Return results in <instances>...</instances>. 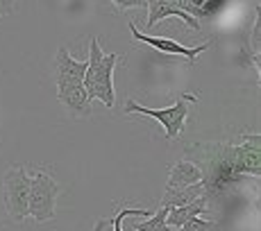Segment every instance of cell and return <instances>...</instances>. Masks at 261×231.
<instances>
[{
	"instance_id": "cell-1",
	"label": "cell",
	"mask_w": 261,
	"mask_h": 231,
	"mask_svg": "<svg viewBox=\"0 0 261 231\" xmlns=\"http://www.w3.org/2000/svg\"><path fill=\"white\" fill-rule=\"evenodd\" d=\"M184 159L202 170L207 199H216L241 179L261 175V136L241 134L234 143H195L189 145Z\"/></svg>"
},
{
	"instance_id": "cell-2",
	"label": "cell",
	"mask_w": 261,
	"mask_h": 231,
	"mask_svg": "<svg viewBox=\"0 0 261 231\" xmlns=\"http://www.w3.org/2000/svg\"><path fill=\"white\" fill-rule=\"evenodd\" d=\"M120 62L118 54H105L100 48L98 37H91L89 41V59L87 70L82 77V86L87 95L93 100H100L107 109H114L116 104V89H114V70Z\"/></svg>"
},
{
	"instance_id": "cell-3",
	"label": "cell",
	"mask_w": 261,
	"mask_h": 231,
	"mask_svg": "<svg viewBox=\"0 0 261 231\" xmlns=\"http://www.w3.org/2000/svg\"><path fill=\"white\" fill-rule=\"evenodd\" d=\"M195 102H198V98H195L193 93H184L175 104L164 107V109H150V107H143V104L134 102V100H127V102H125V113L127 115L129 113L150 115V118H154L164 127V134H166L168 140H177L182 127L187 125L191 104H195Z\"/></svg>"
},
{
	"instance_id": "cell-4",
	"label": "cell",
	"mask_w": 261,
	"mask_h": 231,
	"mask_svg": "<svg viewBox=\"0 0 261 231\" xmlns=\"http://www.w3.org/2000/svg\"><path fill=\"white\" fill-rule=\"evenodd\" d=\"M59 186L46 170H37L30 177V202H28V218L37 222H48L55 218L57 211Z\"/></svg>"
},
{
	"instance_id": "cell-5",
	"label": "cell",
	"mask_w": 261,
	"mask_h": 231,
	"mask_svg": "<svg viewBox=\"0 0 261 231\" xmlns=\"http://www.w3.org/2000/svg\"><path fill=\"white\" fill-rule=\"evenodd\" d=\"M5 193V209L14 222H23L28 218V202H30V175L23 165H14L5 172L3 179Z\"/></svg>"
},
{
	"instance_id": "cell-6",
	"label": "cell",
	"mask_w": 261,
	"mask_h": 231,
	"mask_svg": "<svg viewBox=\"0 0 261 231\" xmlns=\"http://www.w3.org/2000/svg\"><path fill=\"white\" fill-rule=\"evenodd\" d=\"M129 30H132V37L137 39V41L148 43V46H152L154 50H159V52H164V54H177V57H184L189 62V66H195V57L212 46V41H207V43H202V46L187 48V46H182V43H177L175 39H168V37H150V34L139 32L134 21H129Z\"/></svg>"
},
{
	"instance_id": "cell-7",
	"label": "cell",
	"mask_w": 261,
	"mask_h": 231,
	"mask_svg": "<svg viewBox=\"0 0 261 231\" xmlns=\"http://www.w3.org/2000/svg\"><path fill=\"white\" fill-rule=\"evenodd\" d=\"M57 100L73 118H89L91 115V98L84 91L82 82L57 84Z\"/></svg>"
},
{
	"instance_id": "cell-8",
	"label": "cell",
	"mask_w": 261,
	"mask_h": 231,
	"mask_svg": "<svg viewBox=\"0 0 261 231\" xmlns=\"http://www.w3.org/2000/svg\"><path fill=\"white\" fill-rule=\"evenodd\" d=\"M179 18L187 27H191L193 32H200V21L198 18H193L191 14H187L184 9H179L177 5L173 3V0H148V23H145V27H148V32L154 27L159 21H164V18Z\"/></svg>"
},
{
	"instance_id": "cell-9",
	"label": "cell",
	"mask_w": 261,
	"mask_h": 231,
	"mask_svg": "<svg viewBox=\"0 0 261 231\" xmlns=\"http://www.w3.org/2000/svg\"><path fill=\"white\" fill-rule=\"evenodd\" d=\"M87 62H77L71 57L68 48H59L55 54V84H68V82H82Z\"/></svg>"
},
{
	"instance_id": "cell-10",
	"label": "cell",
	"mask_w": 261,
	"mask_h": 231,
	"mask_svg": "<svg viewBox=\"0 0 261 231\" xmlns=\"http://www.w3.org/2000/svg\"><path fill=\"white\" fill-rule=\"evenodd\" d=\"M200 195H204V184L202 182L191 184V186H166L164 197H162V207H166V209L182 207V204L200 197Z\"/></svg>"
},
{
	"instance_id": "cell-11",
	"label": "cell",
	"mask_w": 261,
	"mask_h": 231,
	"mask_svg": "<svg viewBox=\"0 0 261 231\" xmlns=\"http://www.w3.org/2000/svg\"><path fill=\"white\" fill-rule=\"evenodd\" d=\"M207 207H209L207 195H200V197L191 199V202L182 204V207L170 209L168 213H166V224H168L170 229H177L179 224H184L187 220L195 218V215H200V213H204V209H207Z\"/></svg>"
},
{
	"instance_id": "cell-12",
	"label": "cell",
	"mask_w": 261,
	"mask_h": 231,
	"mask_svg": "<svg viewBox=\"0 0 261 231\" xmlns=\"http://www.w3.org/2000/svg\"><path fill=\"white\" fill-rule=\"evenodd\" d=\"M198 182H202V170L191 161V159H179V161L170 168L166 186H191Z\"/></svg>"
},
{
	"instance_id": "cell-13",
	"label": "cell",
	"mask_w": 261,
	"mask_h": 231,
	"mask_svg": "<svg viewBox=\"0 0 261 231\" xmlns=\"http://www.w3.org/2000/svg\"><path fill=\"white\" fill-rule=\"evenodd\" d=\"M227 0H179V9H184L193 18H209L218 12Z\"/></svg>"
},
{
	"instance_id": "cell-14",
	"label": "cell",
	"mask_w": 261,
	"mask_h": 231,
	"mask_svg": "<svg viewBox=\"0 0 261 231\" xmlns=\"http://www.w3.org/2000/svg\"><path fill=\"white\" fill-rule=\"evenodd\" d=\"M259 32H261V16H259V7H257V16H254V23L250 27V34H248V52L250 57V64H252L254 70H259V64H261V52H259Z\"/></svg>"
},
{
	"instance_id": "cell-15",
	"label": "cell",
	"mask_w": 261,
	"mask_h": 231,
	"mask_svg": "<svg viewBox=\"0 0 261 231\" xmlns=\"http://www.w3.org/2000/svg\"><path fill=\"white\" fill-rule=\"evenodd\" d=\"M168 211L170 209H166V207H159L152 215H148V220H145V222H137V224H134V231H173L166 224V213H168Z\"/></svg>"
},
{
	"instance_id": "cell-16",
	"label": "cell",
	"mask_w": 261,
	"mask_h": 231,
	"mask_svg": "<svg viewBox=\"0 0 261 231\" xmlns=\"http://www.w3.org/2000/svg\"><path fill=\"white\" fill-rule=\"evenodd\" d=\"M173 231H220V224L212 222V220L200 218V215H195V218L187 220V222L179 224V227L173 229Z\"/></svg>"
},
{
	"instance_id": "cell-17",
	"label": "cell",
	"mask_w": 261,
	"mask_h": 231,
	"mask_svg": "<svg viewBox=\"0 0 261 231\" xmlns=\"http://www.w3.org/2000/svg\"><path fill=\"white\" fill-rule=\"evenodd\" d=\"M127 215H141V218H148L150 211L148 209H120L118 213H116V218L112 220L114 231H123V220L127 218Z\"/></svg>"
},
{
	"instance_id": "cell-18",
	"label": "cell",
	"mask_w": 261,
	"mask_h": 231,
	"mask_svg": "<svg viewBox=\"0 0 261 231\" xmlns=\"http://www.w3.org/2000/svg\"><path fill=\"white\" fill-rule=\"evenodd\" d=\"M109 3L116 5L118 12H123V9H132V7H148V0H109Z\"/></svg>"
},
{
	"instance_id": "cell-19",
	"label": "cell",
	"mask_w": 261,
	"mask_h": 231,
	"mask_svg": "<svg viewBox=\"0 0 261 231\" xmlns=\"http://www.w3.org/2000/svg\"><path fill=\"white\" fill-rule=\"evenodd\" d=\"M14 12V0H0V18L9 16Z\"/></svg>"
},
{
	"instance_id": "cell-20",
	"label": "cell",
	"mask_w": 261,
	"mask_h": 231,
	"mask_svg": "<svg viewBox=\"0 0 261 231\" xmlns=\"http://www.w3.org/2000/svg\"><path fill=\"white\" fill-rule=\"evenodd\" d=\"M173 3H175V5H177V7H179V0H173Z\"/></svg>"
}]
</instances>
